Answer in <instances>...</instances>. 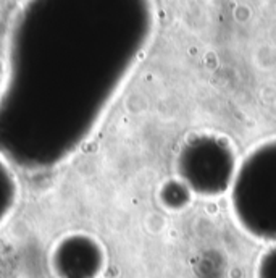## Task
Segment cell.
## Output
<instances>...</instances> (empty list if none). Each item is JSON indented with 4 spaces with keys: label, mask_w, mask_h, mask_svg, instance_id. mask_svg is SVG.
Listing matches in <instances>:
<instances>
[{
    "label": "cell",
    "mask_w": 276,
    "mask_h": 278,
    "mask_svg": "<svg viewBox=\"0 0 276 278\" xmlns=\"http://www.w3.org/2000/svg\"><path fill=\"white\" fill-rule=\"evenodd\" d=\"M231 200L249 235L276 243V139L254 149L237 167Z\"/></svg>",
    "instance_id": "1"
},
{
    "label": "cell",
    "mask_w": 276,
    "mask_h": 278,
    "mask_svg": "<svg viewBox=\"0 0 276 278\" xmlns=\"http://www.w3.org/2000/svg\"><path fill=\"white\" fill-rule=\"evenodd\" d=\"M237 170L234 154L216 138H197L184 146L178 157L179 181L189 191L215 196L231 189Z\"/></svg>",
    "instance_id": "2"
},
{
    "label": "cell",
    "mask_w": 276,
    "mask_h": 278,
    "mask_svg": "<svg viewBox=\"0 0 276 278\" xmlns=\"http://www.w3.org/2000/svg\"><path fill=\"white\" fill-rule=\"evenodd\" d=\"M257 278H276V243L262 254L257 265Z\"/></svg>",
    "instance_id": "3"
}]
</instances>
